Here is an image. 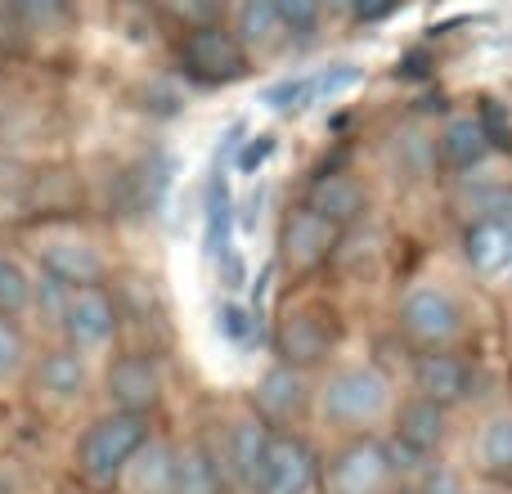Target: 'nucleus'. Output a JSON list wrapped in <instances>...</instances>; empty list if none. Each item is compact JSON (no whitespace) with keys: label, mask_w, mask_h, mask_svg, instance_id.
<instances>
[{"label":"nucleus","mask_w":512,"mask_h":494,"mask_svg":"<svg viewBox=\"0 0 512 494\" xmlns=\"http://www.w3.org/2000/svg\"><path fill=\"white\" fill-rule=\"evenodd\" d=\"M144 441H149V414H122V409H113V414L95 418L86 427V436L77 445V472L95 490H113L126 477L131 459L144 450Z\"/></svg>","instance_id":"1"},{"label":"nucleus","mask_w":512,"mask_h":494,"mask_svg":"<svg viewBox=\"0 0 512 494\" xmlns=\"http://www.w3.org/2000/svg\"><path fill=\"white\" fill-rule=\"evenodd\" d=\"M391 409V382L373 364H346L328 373L319 391V414L337 427H373Z\"/></svg>","instance_id":"2"},{"label":"nucleus","mask_w":512,"mask_h":494,"mask_svg":"<svg viewBox=\"0 0 512 494\" xmlns=\"http://www.w3.org/2000/svg\"><path fill=\"white\" fill-rule=\"evenodd\" d=\"M176 59H180V68H185V77L198 81V86H230V81L248 77L243 41L225 32L221 23L189 27L176 45Z\"/></svg>","instance_id":"3"},{"label":"nucleus","mask_w":512,"mask_h":494,"mask_svg":"<svg viewBox=\"0 0 512 494\" xmlns=\"http://www.w3.org/2000/svg\"><path fill=\"white\" fill-rule=\"evenodd\" d=\"M396 459H391V445L378 436H355L351 445L333 454L324 472V490L328 494H387L396 486Z\"/></svg>","instance_id":"4"},{"label":"nucleus","mask_w":512,"mask_h":494,"mask_svg":"<svg viewBox=\"0 0 512 494\" xmlns=\"http://www.w3.org/2000/svg\"><path fill=\"white\" fill-rule=\"evenodd\" d=\"M315 486H319V459L310 450V441L274 427L270 445H265V459L256 468L252 494H310Z\"/></svg>","instance_id":"5"},{"label":"nucleus","mask_w":512,"mask_h":494,"mask_svg":"<svg viewBox=\"0 0 512 494\" xmlns=\"http://www.w3.org/2000/svg\"><path fill=\"white\" fill-rule=\"evenodd\" d=\"M400 328L427 351H441L463 333V310L445 288H414L400 301Z\"/></svg>","instance_id":"6"},{"label":"nucleus","mask_w":512,"mask_h":494,"mask_svg":"<svg viewBox=\"0 0 512 494\" xmlns=\"http://www.w3.org/2000/svg\"><path fill=\"white\" fill-rule=\"evenodd\" d=\"M445 414L436 400H423L414 396L409 405H400L396 414V436H391V459H396V472L400 468H423L436 450L445 445Z\"/></svg>","instance_id":"7"},{"label":"nucleus","mask_w":512,"mask_h":494,"mask_svg":"<svg viewBox=\"0 0 512 494\" xmlns=\"http://www.w3.org/2000/svg\"><path fill=\"white\" fill-rule=\"evenodd\" d=\"M333 315H324V310L315 306H297L283 315L279 324V337H274V346H279V364H288V369H315V364L328 360V351H333Z\"/></svg>","instance_id":"8"},{"label":"nucleus","mask_w":512,"mask_h":494,"mask_svg":"<svg viewBox=\"0 0 512 494\" xmlns=\"http://www.w3.org/2000/svg\"><path fill=\"white\" fill-rule=\"evenodd\" d=\"M337 234H342V230H337L333 221H324L319 212H310V207H292L288 221H283V230H279V256H283V265H288L292 274L319 270V265L333 256Z\"/></svg>","instance_id":"9"},{"label":"nucleus","mask_w":512,"mask_h":494,"mask_svg":"<svg viewBox=\"0 0 512 494\" xmlns=\"http://www.w3.org/2000/svg\"><path fill=\"white\" fill-rule=\"evenodd\" d=\"M59 324L77 351H90V346H104L108 337L117 333V306L99 283H90V288H68Z\"/></svg>","instance_id":"10"},{"label":"nucleus","mask_w":512,"mask_h":494,"mask_svg":"<svg viewBox=\"0 0 512 494\" xmlns=\"http://www.w3.org/2000/svg\"><path fill=\"white\" fill-rule=\"evenodd\" d=\"M472 382H477V369L463 355H454L450 346L418 355V364H414V391L423 400H436L441 409L463 405L472 396Z\"/></svg>","instance_id":"11"},{"label":"nucleus","mask_w":512,"mask_h":494,"mask_svg":"<svg viewBox=\"0 0 512 494\" xmlns=\"http://www.w3.org/2000/svg\"><path fill=\"white\" fill-rule=\"evenodd\" d=\"M108 400H113L122 414H153L162 400V378H158V364L149 355H117L108 364Z\"/></svg>","instance_id":"12"},{"label":"nucleus","mask_w":512,"mask_h":494,"mask_svg":"<svg viewBox=\"0 0 512 494\" xmlns=\"http://www.w3.org/2000/svg\"><path fill=\"white\" fill-rule=\"evenodd\" d=\"M252 405L256 414L265 418L270 427H288L306 414L310 405V387H306V373L301 369H288V364H274L252 391Z\"/></svg>","instance_id":"13"},{"label":"nucleus","mask_w":512,"mask_h":494,"mask_svg":"<svg viewBox=\"0 0 512 494\" xmlns=\"http://www.w3.org/2000/svg\"><path fill=\"white\" fill-rule=\"evenodd\" d=\"M36 261H41V274L59 279L63 288H90V283H99L108 270L104 256H99L90 243H77V239L41 243L36 247Z\"/></svg>","instance_id":"14"},{"label":"nucleus","mask_w":512,"mask_h":494,"mask_svg":"<svg viewBox=\"0 0 512 494\" xmlns=\"http://www.w3.org/2000/svg\"><path fill=\"white\" fill-rule=\"evenodd\" d=\"M270 432H274V427L265 423L261 414L239 418V423L225 427L221 463H225V472H230L234 481H243L248 490H252V481H256V468H261V459H265V445H270Z\"/></svg>","instance_id":"15"},{"label":"nucleus","mask_w":512,"mask_h":494,"mask_svg":"<svg viewBox=\"0 0 512 494\" xmlns=\"http://www.w3.org/2000/svg\"><path fill=\"white\" fill-rule=\"evenodd\" d=\"M463 256L481 279H512V221H477L463 239Z\"/></svg>","instance_id":"16"},{"label":"nucleus","mask_w":512,"mask_h":494,"mask_svg":"<svg viewBox=\"0 0 512 494\" xmlns=\"http://www.w3.org/2000/svg\"><path fill=\"white\" fill-rule=\"evenodd\" d=\"M306 207L310 212H319L324 221H333L337 230H346L351 221H360L364 216L369 194H364V185L355 176H346V171H328V176H319L315 185H310Z\"/></svg>","instance_id":"17"},{"label":"nucleus","mask_w":512,"mask_h":494,"mask_svg":"<svg viewBox=\"0 0 512 494\" xmlns=\"http://www.w3.org/2000/svg\"><path fill=\"white\" fill-rule=\"evenodd\" d=\"M171 494H225V463L207 441H189L176 450V486Z\"/></svg>","instance_id":"18"},{"label":"nucleus","mask_w":512,"mask_h":494,"mask_svg":"<svg viewBox=\"0 0 512 494\" xmlns=\"http://www.w3.org/2000/svg\"><path fill=\"white\" fill-rule=\"evenodd\" d=\"M203 252L212 261L234 252L230 230H234V198H230V180H225V167H212V180H207V198H203Z\"/></svg>","instance_id":"19"},{"label":"nucleus","mask_w":512,"mask_h":494,"mask_svg":"<svg viewBox=\"0 0 512 494\" xmlns=\"http://www.w3.org/2000/svg\"><path fill=\"white\" fill-rule=\"evenodd\" d=\"M436 149H441V162L454 171H472L486 162V153L495 149L486 135V126H481V117H454L450 126L441 131V140H436Z\"/></svg>","instance_id":"20"},{"label":"nucleus","mask_w":512,"mask_h":494,"mask_svg":"<svg viewBox=\"0 0 512 494\" xmlns=\"http://www.w3.org/2000/svg\"><path fill=\"white\" fill-rule=\"evenodd\" d=\"M126 481H131L135 494H171V486H176V450H167L162 441L149 436L144 450L126 468Z\"/></svg>","instance_id":"21"},{"label":"nucleus","mask_w":512,"mask_h":494,"mask_svg":"<svg viewBox=\"0 0 512 494\" xmlns=\"http://www.w3.org/2000/svg\"><path fill=\"white\" fill-rule=\"evenodd\" d=\"M41 387L50 391L54 400H77L86 391V364H81L77 346H63V351H50L41 360Z\"/></svg>","instance_id":"22"},{"label":"nucleus","mask_w":512,"mask_h":494,"mask_svg":"<svg viewBox=\"0 0 512 494\" xmlns=\"http://www.w3.org/2000/svg\"><path fill=\"white\" fill-rule=\"evenodd\" d=\"M481 472L490 481H512V409L495 414L486 427H481Z\"/></svg>","instance_id":"23"},{"label":"nucleus","mask_w":512,"mask_h":494,"mask_svg":"<svg viewBox=\"0 0 512 494\" xmlns=\"http://www.w3.org/2000/svg\"><path fill=\"white\" fill-rule=\"evenodd\" d=\"M283 32V18L274 9V0H243L239 5V41L256 45V50H270Z\"/></svg>","instance_id":"24"},{"label":"nucleus","mask_w":512,"mask_h":494,"mask_svg":"<svg viewBox=\"0 0 512 494\" xmlns=\"http://www.w3.org/2000/svg\"><path fill=\"white\" fill-rule=\"evenodd\" d=\"M261 99L274 108V113L297 117V113H306V108L315 104V77H288V81H274V86L265 90Z\"/></svg>","instance_id":"25"},{"label":"nucleus","mask_w":512,"mask_h":494,"mask_svg":"<svg viewBox=\"0 0 512 494\" xmlns=\"http://www.w3.org/2000/svg\"><path fill=\"white\" fill-rule=\"evenodd\" d=\"M27 306H32V279L23 274V265L0 252V315H23Z\"/></svg>","instance_id":"26"},{"label":"nucleus","mask_w":512,"mask_h":494,"mask_svg":"<svg viewBox=\"0 0 512 494\" xmlns=\"http://www.w3.org/2000/svg\"><path fill=\"white\" fill-rule=\"evenodd\" d=\"M216 319H221V333L230 337L234 346L261 342V310L256 306H234V301H225V306L216 310Z\"/></svg>","instance_id":"27"},{"label":"nucleus","mask_w":512,"mask_h":494,"mask_svg":"<svg viewBox=\"0 0 512 494\" xmlns=\"http://www.w3.org/2000/svg\"><path fill=\"white\" fill-rule=\"evenodd\" d=\"M283 18V32L292 36H315L319 18H324V0H274Z\"/></svg>","instance_id":"28"},{"label":"nucleus","mask_w":512,"mask_h":494,"mask_svg":"<svg viewBox=\"0 0 512 494\" xmlns=\"http://www.w3.org/2000/svg\"><path fill=\"white\" fill-rule=\"evenodd\" d=\"M14 14L23 18L27 27H59V23H68V14H72V0H14Z\"/></svg>","instance_id":"29"},{"label":"nucleus","mask_w":512,"mask_h":494,"mask_svg":"<svg viewBox=\"0 0 512 494\" xmlns=\"http://www.w3.org/2000/svg\"><path fill=\"white\" fill-rule=\"evenodd\" d=\"M23 360H27L23 333H18V324L9 315H0V387H5V382L23 369Z\"/></svg>","instance_id":"30"},{"label":"nucleus","mask_w":512,"mask_h":494,"mask_svg":"<svg viewBox=\"0 0 512 494\" xmlns=\"http://www.w3.org/2000/svg\"><path fill=\"white\" fill-rule=\"evenodd\" d=\"M360 77H364V68H355V63H333V68L315 72V104L346 95L351 86H360Z\"/></svg>","instance_id":"31"},{"label":"nucleus","mask_w":512,"mask_h":494,"mask_svg":"<svg viewBox=\"0 0 512 494\" xmlns=\"http://www.w3.org/2000/svg\"><path fill=\"white\" fill-rule=\"evenodd\" d=\"M274 135L270 131H261V135H248V140H243V149H239V171L243 176H256V171L265 167V162H270V153H274Z\"/></svg>","instance_id":"32"},{"label":"nucleus","mask_w":512,"mask_h":494,"mask_svg":"<svg viewBox=\"0 0 512 494\" xmlns=\"http://www.w3.org/2000/svg\"><path fill=\"white\" fill-rule=\"evenodd\" d=\"M477 117H481V126H486L495 149H512V117H504V108H499L495 99H486V108H481Z\"/></svg>","instance_id":"33"},{"label":"nucleus","mask_w":512,"mask_h":494,"mask_svg":"<svg viewBox=\"0 0 512 494\" xmlns=\"http://www.w3.org/2000/svg\"><path fill=\"white\" fill-rule=\"evenodd\" d=\"M400 5H405V0H351V14L360 18V23H378V18L396 14Z\"/></svg>","instance_id":"34"},{"label":"nucleus","mask_w":512,"mask_h":494,"mask_svg":"<svg viewBox=\"0 0 512 494\" xmlns=\"http://www.w3.org/2000/svg\"><path fill=\"white\" fill-rule=\"evenodd\" d=\"M171 5H176L180 14H185L194 27H203V23H212V18H216V9H221V0H171Z\"/></svg>","instance_id":"35"},{"label":"nucleus","mask_w":512,"mask_h":494,"mask_svg":"<svg viewBox=\"0 0 512 494\" xmlns=\"http://www.w3.org/2000/svg\"><path fill=\"white\" fill-rule=\"evenodd\" d=\"M423 63H427V59H423V54H409V59H405V63H400V72H405V77H423V72H427V68H423Z\"/></svg>","instance_id":"36"}]
</instances>
